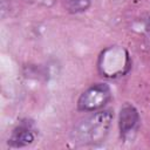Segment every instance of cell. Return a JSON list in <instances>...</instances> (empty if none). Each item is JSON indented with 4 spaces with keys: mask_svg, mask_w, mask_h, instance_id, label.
Segmentation results:
<instances>
[{
    "mask_svg": "<svg viewBox=\"0 0 150 150\" xmlns=\"http://www.w3.org/2000/svg\"><path fill=\"white\" fill-rule=\"evenodd\" d=\"M114 114L110 109H101L79 120L71 128L70 139L77 145H96L102 143L111 128Z\"/></svg>",
    "mask_w": 150,
    "mask_h": 150,
    "instance_id": "1",
    "label": "cell"
},
{
    "mask_svg": "<svg viewBox=\"0 0 150 150\" xmlns=\"http://www.w3.org/2000/svg\"><path fill=\"white\" fill-rule=\"evenodd\" d=\"M111 89L107 83H94L88 87L77 100V109L84 112L101 110L111 100Z\"/></svg>",
    "mask_w": 150,
    "mask_h": 150,
    "instance_id": "2",
    "label": "cell"
},
{
    "mask_svg": "<svg viewBox=\"0 0 150 150\" xmlns=\"http://www.w3.org/2000/svg\"><path fill=\"white\" fill-rule=\"evenodd\" d=\"M139 122V114L138 110L132 104H124L118 114V128L121 137L125 138L128 135H130Z\"/></svg>",
    "mask_w": 150,
    "mask_h": 150,
    "instance_id": "3",
    "label": "cell"
},
{
    "mask_svg": "<svg viewBox=\"0 0 150 150\" xmlns=\"http://www.w3.org/2000/svg\"><path fill=\"white\" fill-rule=\"evenodd\" d=\"M34 139H35V135L32 131V129L28 125L21 124L13 129L11 137L8 139V143L12 146L20 148V146H26L32 144Z\"/></svg>",
    "mask_w": 150,
    "mask_h": 150,
    "instance_id": "4",
    "label": "cell"
},
{
    "mask_svg": "<svg viewBox=\"0 0 150 150\" xmlns=\"http://www.w3.org/2000/svg\"><path fill=\"white\" fill-rule=\"evenodd\" d=\"M63 8L70 14L86 12L91 6V0H61Z\"/></svg>",
    "mask_w": 150,
    "mask_h": 150,
    "instance_id": "5",
    "label": "cell"
},
{
    "mask_svg": "<svg viewBox=\"0 0 150 150\" xmlns=\"http://www.w3.org/2000/svg\"><path fill=\"white\" fill-rule=\"evenodd\" d=\"M30 4H34L36 6H42V7H52L54 6L59 0H27Z\"/></svg>",
    "mask_w": 150,
    "mask_h": 150,
    "instance_id": "6",
    "label": "cell"
},
{
    "mask_svg": "<svg viewBox=\"0 0 150 150\" xmlns=\"http://www.w3.org/2000/svg\"><path fill=\"white\" fill-rule=\"evenodd\" d=\"M145 27H146V29H148V30H150V18L148 19V21H146V25H145Z\"/></svg>",
    "mask_w": 150,
    "mask_h": 150,
    "instance_id": "7",
    "label": "cell"
}]
</instances>
